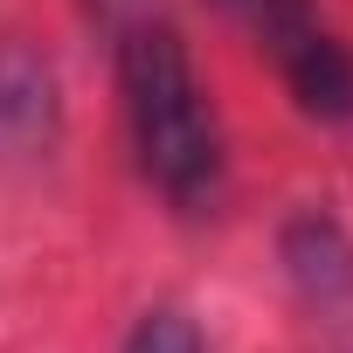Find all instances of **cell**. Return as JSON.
I'll return each instance as SVG.
<instances>
[{"instance_id":"cell-1","label":"cell","mask_w":353,"mask_h":353,"mask_svg":"<svg viewBox=\"0 0 353 353\" xmlns=\"http://www.w3.org/2000/svg\"><path fill=\"white\" fill-rule=\"evenodd\" d=\"M118 90L139 173L181 215H208L222 201V125L173 21L152 14L118 28Z\"/></svg>"},{"instance_id":"cell-2","label":"cell","mask_w":353,"mask_h":353,"mask_svg":"<svg viewBox=\"0 0 353 353\" xmlns=\"http://www.w3.org/2000/svg\"><path fill=\"white\" fill-rule=\"evenodd\" d=\"M243 21L284 70L298 111H312L319 125H353V49L319 21L312 0H256Z\"/></svg>"},{"instance_id":"cell-3","label":"cell","mask_w":353,"mask_h":353,"mask_svg":"<svg viewBox=\"0 0 353 353\" xmlns=\"http://www.w3.org/2000/svg\"><path fill=\"white\" fill-rule=\"evenodd\" d=\"M63 145V77L28 35H0V166H42Z\"/></svg>"},{"instance_id":"cell-4","label":"cell","mask_w":353,"mask_h":353,"mask_svg":"<svg viewBox=\"0 0 353 353\" xmlns=\"http://www.w3.org/2000/svg\"><path fill=\"white\" fill-rule=\"evenodd\" d=\"M277 263L298 291V305L325 332H353V236L325 208H298L277 229Z\"/></svg>"},{"instance_id":"cell-5","label":"cell","mask_w":353,"mask_h":353,"mask_svg":"<svg viewBox=\"0 0 353 353\" xmlns=\"http://www.w3.org/2000/svg\"><path fill=\"white\" fill-rule=\"evenodd\" d=\"M125 353H208V339H201V325H194L181 305H152V312L132 319Z\"/></svg>"},{"instance_id":"cell-6","label":"cell","mask_w":353,"mask_h":353,"mask_svg":"<svg viewBox=\"0 0 353 353\" xmlns=\"http://www.w3.org/2000/svg\"><path fill=\"white\" fill-rule=\"evenodd\" d=\"M83 8L97 21H111V28H132V21H152L159 14V0H83Z\"/></svg>"},{"instance_id":"cell-7","label":"cell","mask_w":353,"mask_h":353,"mask_svg":"<svg viewBox=\"0 0 353 353\" xmlns=\"http://www.w3.org/2000/svg\"><path fill=\"white\" fill-rule=\"evenodd\" d=\"M215 8H222V14H236V21H243V14H250V8H256V0H215Z\"/></svg>"}]
</instances>
